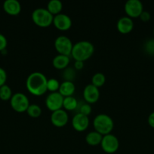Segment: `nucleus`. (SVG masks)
I'll use <instances>...</instances> for the list:
<instances>
[{"instance_id":"1","label":"nucleus","mask_w":154,"mask_h":154,"mask_svg":"<svg viewBox=\"0 0 154 154\" xmlns=\"http://www.w3.org/2000/svg\"><path fill=\"white\" fill-rule=\"evenodd\" d=\"M46 76L41 72H31L26 81V86L30 93L35 96L43 95L47 91Z\"/></svg>"},{"instance_id":"2","label":"nucleus","mask_w":154,"mask_h":154,"mask_svg":"<svg viewBox=\"0 0 154 154\" xmlns=\"http://www.w3.org/2000/svg\"><path fill=\"white\" fill-rule=\"evenodd\" d=\"M95 51V47L88 41H79L72 47L71 55L75 60L82 61L88 60L92 56Z\"/></svg>"},{"instance_id":"3","label":"nucleus","mask_w":154,"mask_h":154,"mask_svg":"<svg viewBox=\"0 0 154 154\" xmlns=\"http://www.w3.org/2000/svg\"><path fill=\"white\" fill-rule=\"evenodd\" d=\"M93 126L95 131L101 135H107L110 133L114 126L113 119L106 114H98L95 116L93 120Z\"/></svg>"},{"instance_id":"4","label":"nucleus","mask_w":154,"mask_h":154,"mask_svg":"<svg viewBox=\"0 0 154 154\" xmlns=\"http://www.w3.org/2000/svg\"><path fill=\"white\" fill-rule=\"evenodd\" d=\"M54 16L45 8H37L32 12V20L40 27L49 26L53 23Z\"/></svg>"},{"instance_id":"5","label":"nucleus","mask_w":154,"mask_h":154,"mask_svg":"<svg viewBox=\"0 0 154 154\" xmlns=\"http://www.w3.org/2000/svg\"><path fill=\"white\" fill-rule=\"evenodd\" d=\"M11 108L17 112L27 111L30 104L28 97L23 93H16L12 95L10 99Z\"/></svg>"},{"instance_id":"6","label":"nucleus","mask_w":154,"mask_h":154,"mask_svg":"<svg viewBox=\"0 0 154 154\" xmlns=\"http://www.w3.org/2000/svg\"><path fill=\"white\" fill-rule=\"evenodd\" d=\"M54 47L60 54L69 56L72 52L73 45L69 37L66 35H59L54 41Z\"/></svg>"},{"instance_id":"7","label":"nucleus","mask_w":154,"mask_h":154,"mask_svg":"<svg viewBox=\"0 0 154 154\" xmlns=\"http://www.w3.org/2000/svg\"><path fill=\"white\" fill-rule=\"evenodd\" d=\"M101 145L104 152L107 153H113L119 149V141L116 135L109 133L103 136Z\"/></svg>"},{"instance_id":"8","label":"nucleus","mask_w":154,"mask_h":154,"mask_svg":"<svg viewBox=\"0 0 154 154\" xmlns=\"http://www.w3.org/2000/svg\"><path fill=\"white\" fill-rule=\"evenodd\" d=\"M63 99L64 97L58 91L49 93L45 99L47 108L52 111L60 109L63 107Z\"/></svg>"},{"instance_id":"9","label":"nucleus","mask_w":154,"mask_h":154,"mask_svg":"<svg viewBox=\"0 0 154 154\" xmlns=\"http://www.w3.org/2000/svg\"><path fill=\"white\" fill-rule=\"evenodd\" d=\"M125 11L130 17H137L143 11V3L140 0H128L125 2Z\"/></svg>"},{"instance_id":"10","label":"nucleus","mask_w":154,"mask_h":154,"mask_svg":"<svg viewBox=\"0 0 154 154\" xmlns=\"http://www.w3.org/2000/svg\"><path fill=\"white\" fill-rule=\"evenodd\" d=\"M53 23L56 28L60 30H67L72 26V20L70 17L64 13H60L54 15Z\"/></svg>"},{"instance_id":"11","label":"nucleus","mask_w":154,"mask_h":154,"mask_svg":"<svg viewBox=\"0 0 154 154\" xmlns=\"http://www.w3.org/2000/svg\"><path fill=\"white\" fill-rule=\"evenodd\" d=\"M69 120V116L67 112L64 109L57 110V111H52L51 115V122L53 125L57 127H62L67 123Z\"/></svg>"},{"instance_id":"12","label":"nucleus","mask_w":154,"mask_h":154,"mask_svg":"<svg viewBox=\"0 0 154 154\" xmlns=\"http://www.w3.org/2000/svg\"><path fill=\"white\" fill-rule=\"evenodd\" d=\"M83 96L88 103H95L98 100L100 96V91L98 87L92 84H87L83 90Z\"/></svg>"},{"instance_id":"13","label":"nucleus","mask_w":154,"mask_h":154,"mask_svg":"<svg viewBox=\"0 0 154 154\" xmlns=\"http://www.w3.org/2000/svg\"><path fill=\"white\" fill-rule=\"evenodd\" d=\"M72 125L75 130L79 132L85 130L89 125L88 116H86L81 113H76L72 117Z\"/></svg>"},{"instance_id":"14","label":"nucleus","mask_w":154,"mask_h":154,"mask_svg":"<svg viewBox=\"0 0 154 154\" xmlns=\"http://www.w3.org/2000/svg\"><path fill=\"white\" fill-rule=\"evenodd\" d=\"M116 27L119 32L126 34L130 32L134 27V22L130 17L124 16L119 18L116 23Z\"/></svg>"},{"instance_id":"15","label":"nucleus","mask_w":154,"mask_h":154,"mask_svg":"<svg viewBox=\"0 0 154 154\" xmlns=\"http://www.w3.org/2000/svg\"><path fill=\"white\" fill-rule=\"evenodd\" d=\"M3 8L10 15H18L21 11V5L18 0H5L3 3Z\"/></svg>"},{"instance_id":"16","label":"nucleus","mask_w":154,"mask_h":154,"mask_svg":"<svg viewBox=\"0 0 154 154\" xmlns=\"http://www.w3.org/2000/svg\"><path fill=\"white\" fill-rule=\"evenodd\" d=\"M75 90V86L72 81H64L60 84L58 92L63 96H72Z\"/></svg>"},{"instance_id":"17","label":"nucleus","mask_w":154,"mask_h":154,"mask_svg":"<svg viewBox=\"0 0 154 154\" xmlns=\"http://www.w3.org/2000/svg\"><path fill=\"white\" fill-rule=\"evenodd\" d=\"M69 63V56L63 55V54H57L53 58L52 64L56 69H64L67 67Z\"/></svg>"},{"instance_id":"18","label":"nucleus","mask_w":154,"mask_h":154,"mask_svg":"<svg viewBox=\"0 0 154 154\" xmlns=\"http://www.w3.org/2000/svg\"><path fill=\"white\" fill-rule=\"evenodd\" d=\"M103 135L97 131H91L88 132L85 136V141L89 145L95 146L101 144Z\"/></svg>"},{"instance_id":"19","label":"nucleus","mask_w":154,"mask_h":154,"mask_svg":"<svg viewBox=\"0 0 154 154\" xmlns=\"http://www.w3.org/2000/svg\"><path fill=\"white\" fill-rule=\"evenodd\" d=\"M47 9L53 15L60 14L63 8V3L60 0H50L47 4Z\"/></svg>"},{"instance_id":"20","label":"nucleus","mask_w":154,"mask_h":154,"mask_svg":"<svg viewBox=\"0 0 154 154\" xmlns=\"http://www.w3.org/2000/svg\"><path fill=\"white\" fill-rule=\"evenodd\" d=\"M78 105V101L74 96H66L63 99V107L68 111H72L75 110Z\"/></svg>"},{"instance_id":"21","label":"nucleus","mask_w":154,"mask_h":154,"mask_svg":"<svg viewBox=\"0 0 154 154\" xmlns=\"http://www.w3.org/2000/svg\"><path fill=\"white\" fill-rule=\"evenodd\" d=\"M106 81V77L101 72H97L92 76L91 78V84L95 85V87H101L104 84Z\"/></svg>"},{"instance_id":"22","label":"nucleus","mask_w":154,"mask_h":154,"mask_svg":"<svg viewBox=\"0 0 154 154\" xmlns=\"http://www.w3.org/2000/svg\"><path fill=\"white\" fill-rule=\"evenodd\" d=\"M12 96V91L11 87L7 84H4L0 87V99L2 100L7 101L11 99Z\"/></svg>"},{"instance_id":"23","label":"nucleus","mask_w":154,"mask_h":154,"mask_svg":"<svg viewBox=\"0 0 154 154\" xmlns=\"http://www.w3.org/2000/svg\"><path fill=\"white\" fill-rule=\"evenodd\" d=\"M27 112L29 116L32 117H38L42 114V109L40 107L36 104H31L29 105L27 110Z\"/></svg>"},{"instance_id":"24","label":"nucleus","mask_w":154,"mask_h":154,"mask_svg":"<svg viewBox=\"0 0 154 154\" xmlns=\"http://www.w3.org/2000/svg\"><path fill=\"white\" fill-rule=\"evenodd\" d=\"M60 85V82L56 78H51L48 79V81H47V90L51 91V93H52V92H57V90H59Z\"/></svg>"},{"instance_id":"25","label":"nucleus","mask_w":154,"mask_h":154,"mask_svg":"<svg viewBox=\"0 0 154 154\" xmlns=\"http://www.w3.org/2000/svg\"><path fill=\"white\" fill-rule=\"evenodd\" d=\"M78 108L77 113H81V114H85L86 116H88L91 112V106L89 103L85 102V103H79L77 105L76 109Z\"/></svg>"},{"instance_id":"26","label":"nucleus","mask_w":154,"mask_h":154,"mask_svg":"<svg viewBox=\"0 0 154 154\" xmlns=\"http://www.w3.org/2000/svg\"><path fill=\"white\" fill-rule=\"evenodd\" d=\"M75 72L74 69L69 67H66L64 69V71L63 72V77L65 79V81H72L75 78Z\"/></svg>"},{"instance_id":"27","label":"nucleus","mask_w":154,"mask_h":154,"mask_svg":"<svg viewBox=\"0 0 154 154\" xmlns=\"http://www.w3.org/2000/svg\"><path fill=\"white\" fill-rule=\"evenodd\" d=\"M145 51L151 55H154V39H149L145 43Z\"/></svg>"},{"instance_id":"28","label":"nucleus","mask_w":154,"mask_h":154,"mask_svg":"<svg viewBox=\"0 0 154 154\" xmlns=\"http://www.w3.org/2000/svg\"><path fill=\"white\" fill-rule=\"evenodd\" d=\"M7 81V73L3 68L0 67V87L5 84Z\"/></svg>"},{"instance_id":"29","label":"nucleus","mask_w":154,"mask_h":154,"mask_svg":"<svg viewBox=\"0 0 154 154\" xmlns=\"http://www.w3.org/2000/svg\"><path fill=\"white\" fill-rule=\"evenodd\" d=\"M8 45V41L5 36L0 33V52L6 49Z\"/></svg>"},{"instance_id":"30","label":"nucleus","mask_w":154,"mask_h":154,"mask_svg":"<svg viewBox=\"0 0 154 154\" xmlns=\"http://www.w3.org/2000/svg\"><path fill=\"white\" fill-rule=\"evenodd\" d=\"M139 17H140V20H141L142 21H143V22L149 21V20H150V17H151L149 12L147 11H144V10L142 11V13L140 14V15Z\"/></svg>"},{"instance_id":"31","label":"nucleus","mask_w":154,"mask_h":154,"mask_svg":"<svg viewBox=\"0 0 154 154\" xmlns=\"http://www.w3.org/2000/svg\"><path fill=\"white\" fill-rule=\"evenodd\" d=\"M147 121L149 126H150L151 127L154 128V111H152V113L149 114V117H148V119H147Z\"/></svg>"},{"instance_id":"32","label":"nucleus","mask_w":154,"mask_h":154,"mask_svg":"<svg viewBox=\"0 0 154 154\" xmlns=\"http://www.w3.org/2000/svg\"><path fill=\"white\" fill-rule=\"evenodd\" d=\"M74 66H75V68L76 69H78V70H80V69H82L83 66H84V62L75 60V63H74Z\"/></svg>"},{"instance_id":"33","label":"nucleus","mask_w":154,"mask_h":154,"mask_svg":"<svg viewBox=\"0 0 154 154\" xmlns=\"http://www.w3.org/2000/svg\"><path fill=\"white\" fill-rule=\"evenodd\" d=\"M153 35H154V27H153Z\"/></svg>"}]
</instances>
